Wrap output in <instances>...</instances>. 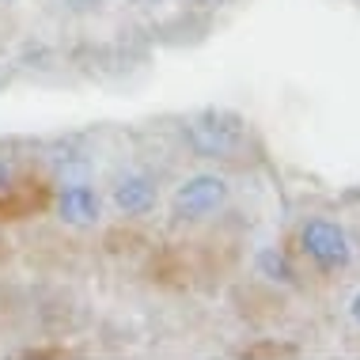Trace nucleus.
<instances>
[{
	"label": "nucleus",
	"mask_w": 360,
	"mask_h": 360,
	"mask_svg": "<svg viewBox=\"0 0 360 360\" xmlns=\"http://www.w3.org/2000/svg\"><path fill=\"white\" fill-rule=\"evenodd\" d=\"M57 209H61V220L72 224V228H91V224L99 220V198H95L91 186H80V182L61 190Z\"/></svg>",
	"instance_id": "obj_4"
},
{
	"label": "nucleus",
	"mask_w": 360,
	"mask_h": 360,
	"mask_svg": "<svg viewBox=\"0 0 360 360\" xmlns=\"http://www.w3.org/2000/svg\"><path fill=\"white\" fill-rule=\"evenodd\" d=\"M250 360H258V356H292V349H255V353H247Z\"/></svg>",
	"instance_id": "obj_8"
},
{
	"label": "nucleus",
	"mask_w": 360,
	"mask_h": 360,
	"mask_svg": "<svg viewBox=\"0 0 360 360\" xmlns=\"http://www.w3.org/2000/svg\"><path fill=\"white\" fill-rule=\"evenodd\" d=\"M0 4H8V0H0Z\"/></svg>",
	"instance_id": "obj_10"
},
{
	"label": "nucleus",
	"mask_w": 360,
	"mask_h": 360,
	"mask_svg": "<svg viewBox=\"0 0 360 360\" xmlns=\"http://www.w3.org/2000/svg\"><path fill=\"white\" fill-rule=\"evenodd\" d=\"M114 205H118L125 217H144L155 205V186L144 174H129L114 186Z\"/></svg>",
	"instance_id": "obj_5"
},
{
	"label": "nucleus",
	"mask_w": 360,
	"mask_h": 360,
	"mask_svg": "<svg viewBox=\"0 0 360 360\" xmlns=\"http://www.w3.org/2000/svg\"><path fill=\"white\" fill-rule=\"evenodd\" d=\"M8 190H12V163L0 155V193H8Z\"/></svg>",
	"instance_id": "obj_7"
},
{
	"label": "nucleus",
	"mask_w": 360,
	"mask_h": 360,
	"mask_svg": "<svg viewBox=\"0 0 360 360\" xmlns=\"http://www.w3.org/2000/svg\"><path fill=\"white\" fill-rule=\"evenodd\" d=\"M224 201H228V182L217 179V174H193V179H186L174 190L171 209L182 220H201L209 212H217Z\"/></svg>",
	"instance_id": "obj_2"
},
{
	"label": "nucleus",
	"mask_w": 360,
	"mask_h": 360,
	"mask_svg": "<svg viewBox=\"0 0 360 360\" xmlns=\"http://www.w3.org/2000/svg\"><path fill=\"white\" fill-rule=\"evenodd\" d=\"M258 269L266 274L269 281H281V285H292V266H288V258L281 255V250H274V247H266L258 255Z\"/></svg>",
	"instance_id": "obj_6"
},
{
	"label": "nucleus",
	"mask_w": 360,
	"mask_h": 360,
	"mask_svg": "<svg viewBox=\"0 0 360 360\" xmlns=\"http://www.w3.org/2000/svg\"><path fill=\"white\" fill-rule=\"evenodd\" d=\"M353 319H356V323H360V292H356V296H353Z\"/></svg>",
	"instance_id": "obj_9"
},
{
	"label": "nucleus",
	"mask_w": 360,
	"mask_h": 360,
	"mask_svg": "<svg viewBox=\"0 0 360 360\" xmlns=\"http://www.w3.org/2000/svg\"><path fill=\"white\" fill-rule=\"evenodd\" d=\"M247 137V125L236 110H224V106H209V110L193 114L186 125V141L190 148L205 160H228L243 148Z\"/></svg>",
	"instance_id": "obj_1"
},
{
	"label": "nucleus",
	"mask_w": 360,
	"mask_h": 360,
	"mask_svg": "<svg viewBox=\"0 0 360 360\" xmlns=\"http://www.w3.org/2000/svg\"><path fill=\"white\" fill-rule=\"evenodd\" d=\"M304 250L311 258L319 262V266L334 269V266H349V258H353V247H349L345 231L338 228V224L330 220H311L304 224Z\"/></svg>",
	"instance_id": "obj_3"
}]
</instances>
